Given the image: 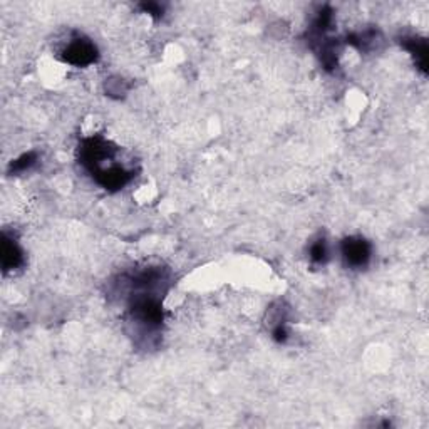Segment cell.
<instances>
[{
	"instance_id": "obj_8",
	"label": "cell",
	"mask_w": 429,
	"mask_h": 429,
	"mask_svg": "<svg viewBox=\"0 0 429 429\" xmlns=\"http://www.w3.org/2000/svg\"><path fill=\"white\" fill-rule=\"evenodd\" d=\"M143 8H144V10H146L150 15H156V17L163 15V7H161L160 3H144Z\"/></svg>"
},
{
	"instance_id": "obj_5",
	"label": "cell",
	"mask_w": 429,
	"mask_h": 429,
	"mask_svg": "<svg viewBox=\"0 0 429 429\" xmlns=\"http://www.w3.org/2000/svg\"><path fill=\"white\" fill-rule=\"evenodd\" d=\"M401 45L405 48L407 52L411 54L418 62V67H421L423 71H426L428 64V42L426 39H419L418 36H409L402 37Z\"/></svg>"
},
{
	"instance_id": "obj_1",
	"label": "cell",
	"mask_w": 429,
	"mask_h": 429,
	"mask_svg": "<svg viewBox=\"0 0 429 429\" xmlns=\"http://www.w3.org/2000/svg\"><path fill=\"white\" fill-rule=\"evenodd\" d=\"M79 163L104 190H121L134 176L133 169H127L120 161V148L103 136L83 139L79 146Z\"/></svg>"
},
{
	"instance_id": "obj_7",
	"label": "cell",
	"mask_w": 429,
	"mask_h": 429,
	"mask_svg": "<svg viewBox=\"0 0 429 429\" xmlns=\"http://www.w3.org/2000/svg\"><path fill=\"white\" fill-rule=\"evenodd\" d=\"M36 161H37L36 153H25V155L20 156V158H17L14 163H12V171L24 173L25 169H29L32 164H36Z\"/></svg>"
},
{
	"instance_id": "obj_2",
	"label": "cell",
	"mask_w": 429,
	"mask_h": 429,
	"mask_svg": "<svg viewBox=\"0 0 429 429\" xmlns=\"http://www.w3.org/2000/svg\"><path fill=\"white\" fill-rule=\"evenodd\" d=\"M97 48L86 37H74L64 45L62 59L76 67H87L97 61Z\"/></svg>"
},
{
	"instance_id": "obj_6",
	"label": "cell",
	"mask_w": 429,
	"mask_h": 429,
	"mask_svg": "<svg viewBox=\"0 0 429 429\" xmlns=\"http://www.w3.org/2000/svg\"><path fill=\"white\" fill-rule=\"evenodd\" d=\"M329 245L325 239H317L309 246V258L314 265H324L329 260Z\"/></svg>"
},
{
	"instance_id": "obj_3",
	"label": "cell",
	"mask_w": 429,
	"mask_h": 429,
	"mask_svg": "<svg viewBox=\"0 0 429 429\" xmlns=\"http://www.w3.org/2000/svg\"><path fill=\"white\" fill-rule=\"evenodd\" d=\"M342 258L351 269H363L366 267L372 255V246L363 237H349L341 245Z\"/></svg>"
},
{
	"instance_id": "obj_4",
	"label": "cell",
	"mask_w": 429,
	"mask_h": 429,
	"mask_svg": "<svg viewBox=\"0 0 429 429\" xmlns=\"http://www.w3.org/2000/svg\"><path fill=\"white\" fill-rule=\"evenodd\" d=\"M24 265V252L14 237L3 233L2 239V267L3 272H14Z\"/></svg>"
}]
</instances>
